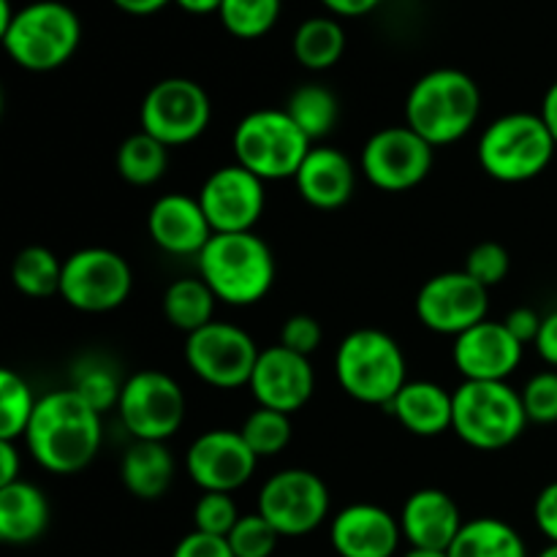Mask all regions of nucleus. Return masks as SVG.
Listing matches in <instances>:
<instances>
[{"mask_svg":"<svg viewBox=\"0 0 557 557\" xmlns=\"http://www.w3.org/2000/svg\"><path fill=\"white\" fill-rule=\"evenodd\" d=\"M101 417L71 386L52 389L38 397L22 444L38 468L54 476H71L96 460L103 441Z\"/></svg>","mask_w":557,"mask_h":557,"instance_id":"f257e3e1","label":"nucleus"},{"mask_svg":"<svg viewBox=\"0 0 557 557\" xmlns=\"http://www.w3.org/2000/svg\"><path fill=\"white\" fill-rule=\"evenodd\" d=\"M482 114V90L460 69H433L406 96V125L433 147L466 139Z\"/></svg>","mask_w":557,"mask_h":557,"instance_id":"f03ea898","label":"nucleus"},{"mask_svg":"<svg viewBox=\"0 0 557 557\" xmlns=\"http://www.w3.org/2000/svg\"><path fill=\"white\" fill-rule=\"evenodd\" d=\"M196 270L218 302L250 308L275 283V256L256 232L212 234L207 248L196 256Z\"/></svg>","mask_w":557,"mask_h":557,"instance_id":"7ed1b4c3","label":"nucleus"},{"mask_svg":"<svg viewBox=\"0 0 557 557\" xmlns=\"http://www.w3.org/2000/svg\"><path fill=\"white\" fill-rule=\"evenodd\" d=\"M335 379L351 400L386 408L408 384L406 354L389 332L362 326L337 346Z\"/></svg>","mask_w":557,"mask_h":557,"instance_id":"20e7f679","label":"nucleus"},{"mask_svg":"<svg viewBox=\"0 0 557 557\" xmlns=\"http://www.w3.org/2000/svg\"><path fill=\"white\" fill-rule=\"evenodd\" d=\"M528 424L520 389L509 381H462L455 389L451 430L471 449H506L522 438Z\"/></svg>","mask_w":557,"mask_h":557,"instance_id":"39448f33","label":"nucleus"},{"mask_svg":"<svg viewBox=\"0 0 557 557\" xmlns=\"http://www.w3.org/2000/svg\"><path fill=\"white\" fill-rule=\"evenodd\" d=\"M557 145L539 112H509L493 120L479 136V166L498 183L536 180L553 163Z\"/></svg>","mask_w":557,"mask_h":557,"instance_id":"423d86ee","label":"nucleus"},{"mask_svg":"<svg viewBox=\"0 0 557 557\" xmlns=\"http://www.w3.org/2000/svg\"><path fill=\"white\" fill-rule=\"evenodd\" d=\"M0 41L20 69L47 74L74 58L82 41V22L76 11L60 0H36L16 9L14 22Z\"/></svg>","mask_w":557,"mask_h":557,"instance_id":"0eeeda50","label":"nucleus"},{"mask_svg":"<svg viewBox=\"0 0 557 557\" xmlns=\"http://www.w3.org/2000/svg\"><path fill=\"white\" fill-rule=\"evenodd\" d=\"M313 141L297 128L286 109H256L237 123L232 150L239 166L264 183L294 180Z\"/></svg>","mask_w":557,"mask_h":557,"instance_id":"6e6552de","label":"nucleus"},{"mask_svg":"<svg viewBox=\"0 0 557 557\" xmlns=\"http://www.w3.org/2000/svg\"><path fill=\"white\" fill-rule=\"evenodd\" d=\"M332 509V495L324 479L308 468H283L272 473L259 490L256 511L283 539H299L319 531Z\"/></svg>","mask_w":557,"mask_h":557,"instance_id":"1a4fd4ad","label":"nucleus"},{"mask_svg":"<svg viewBox=\"0 0 557 557\" xmlns=\"http://www.w3.org/2000/svg\"><path fill=\"white\" fill-rule=\"evenodd\" d=\"M185 392L163 370H139L128 375L117 400V417L134 441H161L180 433L185 422Z\"/></svg>","mask_w":557,"mask_h":557,"instance_id":"9d476101","label":"nucleus"},{"mask_svg":"<svg viewBox=\"0 0 557 557\" xmlns=\"http://www.w3.org/2000/svg\"><path fill=\"white\" fill-rule=\"evenodd\" d=\"M134 270L112 248H82L63 261L60 297L79 313H109L128 302Z\"/></svg>","mask_w":557,"mask_h":557,"instance_id":"9b49d317","label":"nucleus"},{"mask_svg":"<svg viewBox=\"0 0 557 557\" xmlns=\"http://www.w3.org/2000/svg\"><path fill=\"white\" fill-rule=\"evenodd\" d=\"M212 103L205 87L185 76H169L145 92L139 107V128L172 147L190 145L207 131Z\"/></svg>","mask_w":557,"mask_h":557,"instance_id":"f8f14e48","label":"nucleus"},{"mask_svg":"<svg viewBox=\"0 0 557 557\" xmlns=\"http://www.w3.org/2000/svg\"><path fill=\"white\" fill-rule=\"evenodd\" d=\"M183 354L190 373L207 386L239 389V386H248L261 348L243 326L215 319L185 337Z\"/></svg>","mask_w":557,"mask_h":557,"instance_id":"ddd939ff","label":"nucleus"},{"mask_svg":"<svg viewBox=\"0 0 557 557\" xmlns=\"http://www.w3.org/2000/svg\"><path fill=\"white\" fill-rule=\"evenodd\" d=\"M435 163V147L408 125L381 128L359 152V172L373 188L403 194L428 180Z\"/></svg>","mask_w":557,"mask_h":557,"instance_id":"4468645a","label":"nucleus"},{"mask_svg":"<svg viewBox=\"0 0 557 557\" xmlns=\"http://www.w3.org/2000/svg\"><path fill=\"white\" fill-rule=\"evenodd\" d=\"M413 308L424 330L457 337L487 319L490 288L473 281L466 270L438 272L419 288Z\"/></svg>","mask_w":557,"mask_h":557,"instance_id":"2eb2a0df","label":"nucleus"},{"mask_svg":"<svg viewBox=\"0 0 557 557\" xmlns=\"http://www.w3.org/2000/svg\"><path fill=\"white\" fill-rule=\"evenodd\" d=\"M259 457L245 444L239 430H207L185 451V473L201 493H228L253 479Z\"/></svg>","mask_w":557,"mask_h":557,"instance_id":"dca6fc26","label":"nucleus"},{"mask_svg":"<svg viewBox=\"0 0 557 557\" xmlns=\"http://www.w3.org/2000/svg\"><path fill=\"white\" fill-rule=\"evenodd\" d=\"M215 234L253 232L267 207V183L239 163L215 169L196 194Z\"/></svg>","mask_w":557,"mask_h":557,"instance_id":"f3484780","label":"nucleus"},{"mask_svg":"<svg viewBox=\"0 0 557 557\" xmlns=\"http://www.w3.org/2000/svg\"><path fill=\"white\" fill-rule=\"evenodd\" d=\"M248 389L261 408L292 417V413L302 411L313 397L315 370L310 364V357L288 351L286 346L277 343V346L261 348Z\"/></svg>","mask_w":557,"mask_h":557,"instance_id":"a211bd4d","label":"nucleus"},{"mask_svg":"<svg viewBox=\"0 0 557 557\" xmlns=\"http://www.w3.org/2000/svg\"><path fill=\"white\" fill-rule=\"evenodd\" d=\"M525 357V346L506 330L504 321L484 319L482 324L455 337L451 359L462 381H509Z\"/></svg>","mask_w":557,"mask_h":557,"instance_id":"6ab92c4d","label":"nucleus"},{"mask_svg":"<svg viewBox=\"0 0 557 557\" xmlns=\"http://www.w3.org/2000/svg\"><path fill=\"white\" fill-rule=\"evenodd\" d=\"M403 542L400 517L379 504H351L330 522L337 557H395Z\"/></svg>","mask_w":557,"mask_h":557,"instance_id":"aec40b11","label":"nucleus"},{"mask_svg":"<svg viewBox=\"0 0 557 557\" xmlns=\"http://www.w3.org/2000/svg\"><path fill=\"white\" fill-rule=\"evenodd\" d=\"M147 234L163 253L199 256L215 232L196 196L166 194L147 212Z\"/></svg>","mask_w":557,"mask_h":557,"instance_id":"412c9836","label":"nucleus"},{"mask_svg":"<svg viewBox=\"0 0 557 557\" xmlns=\"http://www.w3.org/2000/svg\"><path fill=\"white\" fill-rule=\"evenodd\" d=\"M466 520L449 493L438 487L417 490L406 498L400 509V531L408 547L417 549H449Z\"/></svg>","mask_w":557,"mask_h":557,"instance_id":"4be33fe9","label":"nucleus"},{"mask_svg":"<svg viewBox=\"0 0 557 557\" xmlns=\"http://www.w3.org/2000/svg\"><path fill=\"white\" fill-rule=\"evenodd\" d=\"M297 194L315 210H341L357 188V166L343 150L330 145H313L299 166Z\"/></svg>","mask_w":557,"mask_h":557,"instance_id":"5701e85b","label":"nucleus"},{"mask_svg":"<svg viewBox=\"0 0 557 557\" xmlns=\"http://www.w3.org/2000/svg\"><path fill=\"white\" fill-rule=\"evenodd\" d=\"M386 411L400 422L403 430L419 438H438L449 433L455 419V392L435 381H408Z\"/></svg>","mask_w":557,"mask_h":557,"instance_id":"b1692460","label":"nucleus"},{"mask_svg":"<svg viewBox=\"0 0 557 557\" xmlns=\"http://www.w3.org/2000/svg\"><path fill=\"white\" fill-rule=\"evenodd\" d=\"M49 500L33 482L5 484L0 487V539L11 547H25L38 542L49 528Z\"/></svg>","mask_w":557,"mask_h":557,"instance_id":"393cba45","label":"nucleus"},{"mask_svg":"<svg viewBox=\"0 0 557 557\" xmlns=\"http://www.w3.org/2000/svg\"><path fill=\"white\" fill-rule=\"evenodd\" d=\"M177 476L172 449L161 441H134L120 460V482L134 498L158 500Z\"/></svg>","mask_w":557,"mask_h":557,"instance_id":"a878e982","label":"nucleus"},{"mask_svg":"<svg viewBox=\"0 0 557 557\" xmlns=\"http://www.w3.org/2000/svg\"><path fill=\"white\" fill-rule=\"evenodd\" d=\"M446 553L449 557H531L520 531L498 517L466 520Z\"/></svg>","mask_w":557,"mask_h":557,"instance_id":"bb28decb","label":"nucleus"},{"mask_svg":"<svg viewBox=\"0 0 557 557\" xmlns=\"http://www.w3.org/2000/svg\"><path fill=\"white\" fill-rule=\"evenodd\" d=\"M215 305L218 297L212 288L196 277H180V281L169 283L163 292V319L174 326V330L185 332V337L199 332L201 326L215 321Z\"/></svg>","mask_w":557,"mask_h":557,"instance_id":"cd10ccee","label":"nucleus"},{"mask_svg":"<svg viewBox=\"0 0 557 557\" xmlns=\"http://www.w3.org/2000/svg\"><path fill=\"white\" fill-rule=\"evenodd\" d=\"M297 63L308 71H326L346 52V30L335 16H310L292 38Z\"/></svg>","mask_w":557,"mask_h":557,"instance_id":"c85d7f7f","label":"nucleus"},{"mask_svg":"<svg viewBox=\"0 0 557 557\" xmlns=\"http://www.w3.org/2000/svg\"><path fill=\"white\" fill-rule=\"evenodd\" d=\"M288 117L297 123V128L308 136L310 141L324 139L326 134H332L337 123V114H341V107H337L335 92L326 85H319V82H308V85H299L297 90L288 96L286 107Z\"/></svg>","mask_w":557,"mask_h":557,"instance_id":"c756f323","label":"nucleus"},{"mask_svg":"<svg viewBox=\"0 0 557 557\" xmlns=\"http://www.w3.org/2000/svg\"><path fill=\"white\" fill-rule=\"evenodd\" d=\"M63 281V261L44 245H27L11 261V283L20 294L33 299L60 294Z\"/></svg>","mask_w":557,"mask_h":557,"instance_id":"7c9ffc66","label":"nucleus"},{"mask_svg":"<svg viewBox=\"0 0 557 557\" xmlns=\"http://www.w3.org/2000/svg\"><path fill=\"white\" fill-rule=\"evenodd\" d=\"M169 169V147L152 139L145 131H136L120 145L117 150V172L125 183L136 188L158 183Z\"/></svg>","mask_w":557,"mask_h":557,"instance_id":"2f4dec72","label":"nucleus"},{"mask_svg":"<svg viewBox=\"0 0 557 557\" xmlns=\"http://www.w3.org/2000/svg\"><path fill=\"white\" fill-rule=\"evenodd\" d=\"M125 381L120 379L117 370L101 357H82L71 370V389L85 397L96 411L107 413L109 408H117L120 392Z\"/></svg>","mask_w":557,"mask_h":557,"instance_id":"473e14b6","label":"nucleus"},{"mask_svg":"<svg viewBox=\"0 0 557 557\" xmlns=\"http://www.w3.org/2000/svg\"><path fill=\"white\" fill-rule=\"evenodd\" d=\"M36 403L38 397L33 395L25 375L11 368L0 370V441H16L20 444L25 438Z\"/></svg>","mask_w":557,"mask_h":557,"instance_id":"72a5a7b5","label":"nucleus"},{"mask_svg":"<svg viewBox=\"0 0 557 557\" xmlns=\"http://www.w3.org/2000/svg\"><path fill=\"white\" fill-rule=\"evenodd\" d=\"M281 9L283 0H223L218 16L234 38L253 41L277 25Z\"/></svg>","mask_w":557,"mask_h":557,"instance_id":"f704fd0d","label":"nucleus"},{"mask_svg":"<svg viewBox=\"0 0 557 557\" xmlns=\"http://www.w3.org/2000/svg\"><path fill=\"white\" fill-rule=\"evenodd\" d=\"M239 433L259 460L275 457L292 444V417L259 406L253 413H248Z\"/></svg>","mask_w":557,"mask_h":557,"instance_id":"c9c22d12","label":"nucleus"},{"mask_svg":"<svg viewBox=\"0 0 557 557\" xmlns=\"http://www.w3.org/2000/svg\"><path fill=\"white\" fill-rule=\"evenodd\" d=\"M281 539V533L259 511H253V515L239 517V522L228 533L226 542L232 547L234 557H272Z\"/></svg>","mask_w":557,"mask_h":557,"instance_id":"e433bc0d","label":"nucleus"},{"mask_svg":"<svg viewBox=\"0 0 557 557\" xmlns=\"http://www.w3.org/2000/svg\"><path fill=\"white\" fill-rule=\"evenodd\" d=\"M239 506L228 493H201L194 506V531L226 539L239 522Z\"/></svg>","mask_w":557,"mask_h":557,"instance_id":"4c0bfd02","label":"nucleus"},{"mask_svg":"<svg viewBox=\"0 0 557 557\" xmlns=\"http://www.w3.org/2000/svg\"><path fill=\"white\" fill-rule=\"evenodd\" d=\"M528 422L555 424L557 422V370H542L531 375L520 389Z\"/></svg>","mask_w":557,"mask_h":557,"instance_id":"58836bf2","label":"nucleus"},{"mask_svg":"<svg viewBox=\"0 0 557 557\" xmlns=\"http://www.w3.org/2000/svg\"><path fill=\"white\" fill-rule=\"evenodd\" d=\"M511 270V259H509V250L504 248L500 243H479L473 245L471 253L466 259V272L473 277V281L482 283L484 288H493L498 283L506 281Z\"/></svg>","mask_w":557,"mask_h":557,"instance_id":"ea45409f","label":"nucleus"},{"mask_svg":"<svg viewBox=\"0 0 557 557\" xmlns=\"http://www.w3.org/2000/svg\"><path fill=\"white\" fill-rule=\"evenodd\" d=\"M321 341H324V330H321L319 319L308 313L288 315L281 326V346H286L288 351H297L302 357H310L313 351H319Z\"/></svg>","mask_w":557,"mask_h":557,"instance_id":"a19ab883","label":"nucleus"},{"mask_svg":"<svg viewBox=\"0 0 557 557\" xmlns=\"http://www.w3.org/2000/svg\"><path fill=\"white\" fill-rule=\"evenodd\" d=\"M172 557H234V553L226 539L190 531L188 536L180 539Z\"/></svg>","mask_w":557,"mask_h":557,"instance_id":"79ce46f5","label":"nucleus"},{"mask_svg":"<svg viewBox=\"0 0 557 557\" xmlns=\"http://www.w3.org/2000/svg\"><path fill=\"white\" fill-rule=\"evenodd\" d=\"M533 522L549 544H557V479L533 500Z\"/></svg>","mask_w":557,"mask_h":557,"instance_id":"37998d69","label":"nucleus"},{"mask_svg":"<svg viewBox=\"0 0 557 557\" xmlns=\"http://www.w3.org/2000/svg\"><path fill=\"white\" fill-rule=\"evenodd\" d=\"M542 319L544 315H539L533 308H515L509 315H506L504 324L506 330L522 343V346H528V343L533 346L539 337V330H542Z\"/></svg>","mask_w":557,"mask_h":557,"instance_id":"c03bdc74","label":"nucleus"},{"mask_svg":"<svg viewBox=\"0 0 557 557\" xmlns=\"http://www.w3.org/2000/svg\"><path fill=\"white\" fill-rule=\"evenodd\" d=\"M533 348H536L539 357L544 359V364L557 370V310H549L542 319V330H539Z\"/></svg>","mask_w":557,"mask_h":557,"instance_id":"a18cd8bd","label":"nucleus"},{"mask_svg":"<svg viewBox=\"0 0 557 557\" xmlns=\"http://www.w3.org/2000/svg\"><path fill=\"white\" fill-rule=\"evenodd\" d=\"M22 449L16 441H0V487L20 482Z\"/></svg>","mask_w":557,"mask_h":557,"instance_id":"49530a36","label":"nucleus"},{"mask_svg":"<svg viewBox=\"0 0 557 557\" xmlns=\"http://www.w3.org/2000/svg\"><path fill=\"white\" fill-rule=\"evenodd\" d=\"M321 3L330 9L332 16H348V20H354V16H364L370 11H375L384 0H321Z\"/></svg>","mask_w":557,"mask_h":557,"instance_id":"de8ad7c7","label":"nucleus"},{"mask_svg":"<svg viewBox=\"0 0 557 557\" xmlns=\"http://www.w3.org/2000/svg\"><path fill=\"white\" fill-rule=\"evenodd\" d=\"M539 117L544 120V125H547L549 134H553V139H555V145H557V82H553V85L547 87V92H544Z\"/></svg>","mask_w":557,"mask_h":557,"instance_id":"09e8293b","label":"nucleus"},{"mask_svg":"<svg viewBox=\"0 0 557 557\" xmlns=\"http://www.w3.org/2000/svg\"><path fill=\"white\" fill-rule=\"evenodd\" d=\"M112 3L131 16H150L161 11L163 5L172 3V0H112Z\"/></svg>","mask_w":557,"mask_h":557,"instance_id":"8fccbe9b","label":"nucleus"},{"mask_svg":"<svg viewBox=\"0 0 557 557\" xmlns=\"http://www.w3.org/2000/svg\"><path fill=\"white\" fill-rule=\"evenodd\" d=\"M174 3H177L183 11H188V14L207 16V14H218L223 0H174Z\"/></svg>","mask_w":557,"mask_h":557,"instance_id":"3c124183","label":"nucleus"},{"mask_svg":"<svg viewBox=\"0 0 557 557\" xmlns=\"http://www.w3.org/2000/svg\"><path fill=\"white\" fill-rule=\"evenodd\" d=\"M14 16H16V11L11 9V0H0V36L9 30V25L14 22Z\"/></svg>","mask_w":557,"mask_h":557,"instance_id":"603ef678","label":"nucleus"},{"mask_svg":"<svg viewBox=\"0 0 557 557\" xmlns=\"http://www.w3.org/2000/svg\"><path fill=\"white\" fill-rule=\"evenodd\" d=\"M403 557H449V553H444V549H417V547H411Z\"/></svg>","mask_w":557,"mask_h":557,"instance_id":"864d4df0","label":"nucleus"},{"mask_svg":"<svg viewBox=\"0 0 557 557\" xmlns=\"http://www.w3.org/2000/svg\"><path fill=\"white\" fill-rule=\"evenodd\" d=\"M536 557H557V544H547Z\"/></svg>","mask_w":557,"mask_h":557,"instance_id":"5fc2aeb1","label":"nucleus"}]
</instances>
